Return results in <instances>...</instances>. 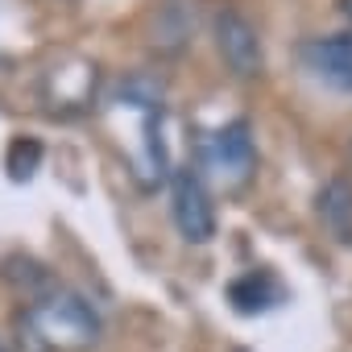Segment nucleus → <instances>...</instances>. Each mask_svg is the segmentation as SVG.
Here are the masks:
<instances>
[{"mask_svg":"<svg viewBox=\"0 0 352 352\" xmlns=\"http://www.w3.org/2000/svg\"><path fill=\"white\" fill-rule=\"evenodd\" d=\"M216 46H220V58L228 63L232 75H241V79L261 75V67H265L261 34H257L253 21L241 17L236 9H224V13L216 17Z\"/></svg>","mask_w":352,"mask_h":352,"instance_id":"obj_5","label":"nucleus"},{"mask_svg":"<svg viewBox=\"0 0 352 352\" xmlns=\"http://www.w3.org/2000/svg\"><path fill=\"white\" fill-rule=\"evenodd\" d=\"M38 157H42V145L34 137H17L9 145V170H13V179H30L34 166H38Z\"/></svg>","mask_w":352,"mask_h":352,"instance_id":"obj_8","label":"nucleus"},{"mask_svg":"<svg viewBox=\"0 0 352 352\" xmlns=\"http://www.w3.org/2000/svg\"><path fill=\"white\" fill-rule=\"evenodd\" d=\"M0 352H9V344H5V340H0Z\"/></svg>","mask_w":352,"mask_h":352,"instance_id":"obj_9","label":"nucleus"},{"mask_svg":"<svg viewBox=\"0 0 352 352\" xmlns=\"http://www.w3.org/2000/svg\"><path fill=\"white\" fill-rule=\"evenodd\" d=\"M228 298H232V307L241 315H257V311H270L282 298V286H278V278L270 270H249L228 286Z\"/></svg>","mask_w":352,"mask_h":352,"instance_id":"obj_6","label":"nucleus"},{"mask_svg":"<svg viewBox=\"0 0 352 352\" xmlns=\"http://www.w3.org/2000/svg\"><path fill=\"white\" fill-rule=\"evenodd\" d=\"M199 174H212L224 187H241L253 179L257 170V145H253V129L249 120H232L216 133H204L199 141Z\"/></svg>","mask_w":352,"mask_h":352,"instance_id":"obj_2","label":"nucleus"},{"mask_svg":"<svg viewBox=\"0 0 352 352\" xmlns=\"http://www.w3.org/2000/svg\"><path fill=\"white\" fill-rule=\"evenodd\" d=\"M21 331L42 352H87L100 344V311L67 286H50L34 294L21 311Z\"/></svg>","mask_w":352,"mask_h":352,"instance_id":"obj_1","label":"nucleus"},{"mask_svg":"<svg viewBox=\"0 0 352 352\" xmlns=\"http://www.w3.org/2000/svg\"><path fill=\"white\" fill-rule=\"evenodd\" d=\"M302 67L311 71V79H319L323 87L352 96V34H327V38H307L298 46Z\"/></svg>","mask_w":352,"mask_h":352,"instance_id":"obj_4","label":"nucleus"},{"mask_svg":"<svg viewBox=\"0 0 352 352\" xmlns=\"http://www.w3.org/2000/svg\"><path fill=\"white\" fill-rule=\"evenodd\" d=\"M319 216L327 220V228L352 245V187L348 183H331L323 195H319Z\"/></svg>","mask_w":352,"mask_h":352,"instance_id":"obj_7","label":"nucleus"},{"mask_svg":"<svg viewBox=\"0 0 352 352\" xmlns=\"http://www.w3.org/2000/svg\"><path fill=\"white\" fill-rule=\"evenodd\" d=\"M170 216L191 245H208L216 236V204L195 166H179L170 174Z\"/></svg>","mask_w":352,"mask_h":352,"instance_id":"obj_3","label":"nucleus"}]
</instances>
